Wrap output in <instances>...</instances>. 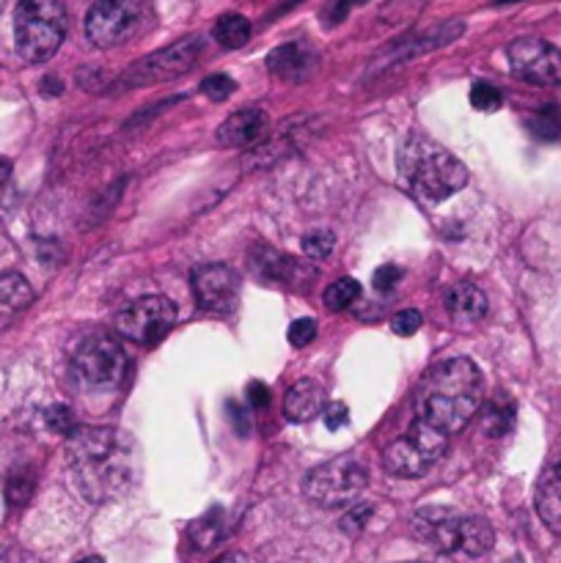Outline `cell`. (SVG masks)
Instances as JSON below:
<instances>
[{"label":"cell","instance_id":"cell-32","mask_svg":"<svg viewBox=\"0 0 561 563\" xmlns=\"http://www.w3.org/2000/svg\"><path fill=\"white\" fill-rule=\"evenodd\" d=\"M421 324H424V317H421V311H416V308H405V311H399L391 319V330H394L396 335H403V338L419 333Z\"/></svg>","mask_w":561,"mask_h":563},{"label":"cell","instance_id":"cell-2","mask_svg":"<svg viewBox=\"0 0 561 563\" xmlns=\"http://www.w3.org/2000/svg\"><path fill=\"white\" fill-rule=\"evenodd\" d=\"M485 380L473 360L451 358L426 371L413 394V421L451 437L471 423L482 407Z\"/></svg>","mask_w":561,"mask_h":563},{"label":"cell","instance_id":"cell-23","mask_svg":"<svg viewBox=\"0 0 561 563\" xmlns=\"http://www.w3.org/2000/svg\"><path fill=\"white\" fill-rule=\"evenodd\" d=\"M213 36L220 48L226 50L243 48V44H248L251 39V23L243 17V14H224V17L215 23Z\"/></svg>","mask_w":561,"mask_h":563},{"label":"cell","instance_id":"cell-12","mask_svg":"<svg viewBox=\"0 0 561 563\" xmlns=\"http://www.w3.org/2000/svg\"><path fill=\"white\" fill-rule=\"evenodd\" d=\"M416 539L430 545L435 552L444 555H455V552L466 550V530L468 516L446 506H432V509L416 511L410 520Z\"/></svg>","mask_w":561,"mask_h":563},{"label":"cell","instance_id":"cell-26","mask_svg":"<svg viewBox=\"0 0 561 563\" xmlns=\"http://www.w3.org/2000/svg\"><path fill=\"white\" fill-rule=\"evenodd\" d=\"M333 247H336V236L326 229L311 231V234L303 236V253H306V258H311V261H326L333 253Z\"/></svg>","mask_w":561,"mask_h":563},{"label":"cell","instance_id":"cell-40","mask_svg":"<svg viewBox=\"0 0 561 563\" xmlns=\"http://www.w3.org/2000/svg\"><path fill=\"white\" fill-rule=\"evenodd\" d=\"M9 174H12V163H9V159H0V188L9 182Z\"/></svg>","mask_w":561,"mask_h":563},{"label":"cell","instance_id":"cell-25","mask_svg":"<svg viewBox=\"0 0 561 563\" xmlns=\"http://www.w3.org/2000/svg\"><path fill=\"white\" fill-rule=\"evenodd\" d=\"M360 299V283L355 281V278H339V281H333L331 286L326 289V294H322V303H326L331 311H344V308H349L353 303H358Z\"/></svg>","mask_w":561,"mask_h":563},{"label":"cell","instance_id":"cell-30","mask_svg":"<svg viewBox=\"0 0 561 563\" xmlns=\"http://www.w3.org/2000/svg\"><path fill=\"white\" fill-rule=\"evenodd\" d=\"M369 520H372V506H369V503H353L347 509V514L342 516V530L349 536H358L360 530L367 528Z\"/></svg>","mask_w":561,"mask_h":563},{"label":"cell","instance_id":"cell-5","mask_svg":"<svg viewBox=\"0 0 561 563\" xmlns=\"http://www.w3.org/2000/svg\"><path fill=\"white\" fill-rule=\"evenodd\" d=\"M369 487V468L355 457H336L331 462L319 464L303 482V495L311 503L339 509L353 506Z\"/></svg>","mask_w":561,"mask_h":563},{"label":"cell","instance_id":"cell-29","mask_svg":"<svg viewBox=\"0 0 561 563\" xmlns=\"http://www.w3.org/2000/svg\"><path fill=\"white\" fill-rule=\"evenodd\" d=\"M34 495V475L30 473H12L7 482V498L12 506L28 503V498Z\"/></svg>","mask_w":561,"mask_h":563},{"label":"cell","instance_id":"cell-7","mask_svg":"<svg viewBox=\"0 0 561 563\" xmlns=\"http://www.w3.org/2000/svg\"><path fill=\"white\" fill-rule=\"evenodd\" d=\"M146 14V0H94L86 17V36L94 48H118L141 34Z\"/></svg>","mask_w":561,"mask_h":563},{"label":"cell","instance_id":"cell-15","mask_svg":"<svg viewBox=\"0 0 561 563\" xmlns=\"http://www.w3.org/2000/svg\"><path fill=\"white\" fill-rule=\"evenodd\" d=\"M267 132H270V116L259 107H245L220 124L218 143L226 149H248L265 141Z\"/></svg>","mask_w":561,"mask_h":563},{"label":"cell","instance_id":"cell-31","mask_svg":"<svg viewBox=\"0 0 561 563\" xmlns=\"http://www.w3.org/2000/svg\"><path fill=\"white\" fill-rule=\"evenodd\" d=\"M234 89H237V82L231 80L229 75H209L207 80L202 82V91H204V94H207L213 102L229 100V97L234 94Z\"/></svg>","mask_w":561,"mask_h":563},{"label":"cell","instance_id":"cell-38","mask_svg":"<svg viewBox=\"0 0 561 563\" xmlns=\"http://www.w3.org/2000/svg\"><path fill=\"white\" fill-rule=\"evenodd\" d=\"M229 415H231V423H234V428L240 426V435H248V418H245V410L237 401H229Z\"/></svg>","mask_w":561,"mask_h":563},{"label":"cell","instance_id":"cell-35","mask_svg":"<svg viewBox=\"0 0 561 563\" xmlns=\"http://www.w3.org/2000/svg\"><path fill=\"white\" fill-rule=\"evenodd\" d=\"M322 418H326V426L331 428V432H339V428L349 423V410L342 401H331V405L326 407V415Z\"/></svg>","mask_w":561,"mask_h":563},{"label":"cell","instance_id":"cell-19","mask_svg":"<svg viewBox=\"0 0 561 563\" xmlns=\"http://www.w3.org/2000/svg\"><path fill=\"white\" fill-rule=\"evenodd\" d=\"M537 514L553 534H561V457L539 478Z\"/></svg>","mask_w":561,"mask_h":563},{"label":"cell","instance_id":"cell-9","mask_svg":"<svg viewBox=\"0 0 561 563\" xmlns=\"http://www.w3.org/2000/svg\"><path fill=\"white\" fill-rule=\"evenodd\" d=\"M202 39L199 36H190V39L177 41L171 48H163L157 53L146 55L138 64H132L130 69L122 75L118 86L122 89H141V86H154V82L177 80L184 72L193 69V64L202 55Z\"/></svg>","mask_w":561,"mask_h":563},{"label":"cell","instance_id":"cell-20","mask_svg":"<svg viewBox=\"0 0 561 563\" xmlns=\"http://www.w3.org/2000/svg\"><path fill=\"white\" fill-rule=\"evenodd\" d=\"M34 303V289L20 272L0 276V319H9L14 314L25 311Z\"/></svg>","mask_w":561,"mask_h":563},{"label":"cell","instance_id":"cell-33","mask_svg":"<svg viewBox=\"0 0 561 563\" xmlns=\"http://www.w3.org/2000/svg\"><path fill=\"white\" fill-rule=\"evenodd\" d=\"M403 278H405L403 267L383 265V267H378V270H374L372 283H374V289H378L380 294H385V292H391V289H396V283L403 281Z\"/></svg>","mask_w":561,"mask_h":563},{"label":"cell","instance_id":"cell-8","mask_svg":"<svg viewBox=\"0 0 561 563\" xmlns=\"http://www.w3.org/2000/svg\"><path fill=\"white\" fill-rule=\"evenodd\" d=\"M72 366L89 385L94 387H116L125 382L130 358H127L125 346L105 333H94L77 344L72 355Z\"/></svg>","mask_w":561,"mask_h":563},{"label":"cell","instance_id":"cell-1","mask_svg":"<svg viewBox=\"0 0 561 563\" xmlns=\"http://www.w3.org/2000/svg\"><path fill=\"white\" fill-rule=\"evenodd\" d=\"M66 459L77 489L91 503L118 500L141 473L136 440L113 426H77L66 437Z\"/></svg>","mask_w":561,"mask_h":563},{"label":"cell","instance_id":"cell-4","mask_svg":"<svg viewBox=\"0 0 561 563\" xmlns=\"http://www.w3.org/2000/svg\"><path fill=\"white\" fill-rule=\"evenodd\" d=\"M66 36V9L61 0H20L14 12V44L20 59L42 64L53 59Z\"/></svg>","mask_w":561,"mask_h":563},{"label":"cell","instance_id":"cell-22","mask_svg":"<svg viewBox=\"0 0 561 563\" xmlns=\"http://www.w3.org/2000/svg\"><path fill=\"white\" fill-rule=\"evenodd\" d=\"M226 525V511L220 506H213L207 514H202L190 525V541L195 545V550H209L220 541Z\"/></svg>","mask_w":561,"mask_h":563},{"label":"cell","instance_id":"cell-14","mask_svg":"<svg viewBox=\"0 0 561 563\" xmlns=\"http://www.w3.org/2000/svg\"><path fill=\"white\" fill-rule=\"evenodd\" d=\"M251 270L262 281L270 283H290V286H308L317 278V267L311 261H297V258L284 256L267 245H256L251 253Z\"/></svg>","mask_w":561,"mask_h":563},{"label":"cell","instance_id":"cell-3","mask_svg":"<svg viewBox=\"0 0 561 563\" xmlns=\"http://www.w3.org/2000/svg\"><path fill=\"white\" fill-rule=\"evenodd\" d=\"M399 170L410 190L430 204H441L468 182L466 165L455 154L446 152L441 143L419 136V132L405 138L403 149H399Z\"/></svg>","mask_w":561,"mask_h":563},{"label":"cell","instance_id":"cell-41","mask_svg":"<svg viewBox=\"0 0 561 563\" xmlns=\"http://www.w3.org/2000/svg\"><path fill=\"white\" fill-rule=\"evenodd\" d=\"M75 563H105V561H102L100 555H86V558H80V561H75Z\"/></svg>","mask_w":561,"mask_h":563},{"label":"cell","instance_id":"cell-18","mask_svg":"<svg viewBox=\"0 0 561 563\" xmlns=\"http://www.w3.org/2000/svg\"><path fill=\"white\" fill-rule=\"evenodd\" d=\"M326 387L317 380H301L286 391L284 412L292 423H308L326 412Z\"/></svg>","mask_w":561,"mask_h":563},{"label":"cell","instance_id":"cell-10","mask_svg":"<svg viewBox=\"0 0 561 563\" xmlns=\"http://www.w3.org/2000/svg\"><path fill=\"white\" fill-rule=\"evenodd\" d=\"M174 322H177V306L168 297L152 294V297L136 299L118 314L116 330L132 344L152 346L171 333Z\"/></svg>","mask_w":561,"mask_h":563},{"label":"cell","instance_id":"cell-27","mask_svg":"<svg viewBox=\"0 0 561 563\" xmlns=\"http://www.w3.org/2000/svg\"><path fill=\"white\" fill-rule=\"evenodd\" d=\"M471 105L482 113H493L503 105V97L493 82L479 80L471 86Z\"/></svg>","mask_w":561,"mask_h":563},{"label":"cell","instance_id":"cell-6","mask_svg":"<svg viewBox=\"0 0 561 563\" xmlns=\"http://www.w3.org/2000/svg\"><path fill=\"white\" fill-rule=\"evenodd\" d=\"M449 448V437L435 432L426 423L413 421L399 440L391 443L383 451V464L391 475L399 478H419L430 473Z\"/></svg>","mask_w":561,"mask_h":563},{"label":"cell","instance_id":"cell-17","mask_svg":"<svg viewBox=\"0 0 561 563\" xmlns=\"http://www.w3.org/2000/svg\"><path fill=\"white\" fill-rule=\"evenodd\" d=\"M446 311H449L451 322L460 328H471L487 317V297L485 292L473 283H455L446 292Z\"/></svg>","mask_w":561,"mask_h":563},{"label":"cell","instance_id":"cell-37","mask_svg":"<svg viewBox=\"0 0 561 563\" xmlns=\"http://www.w3.org/2000/svg\"><path fill=\"white\" fill-rule=\"evenodd\" d=\"M248 401L254 410H267V407H270V387H267L265 382H251Z\"/></svg>","mask_w":561,"mask_h":563},{"label":"cell","instance_id":"cell-28","mask_svg":"<svg viewBox=\"0 0 561 563\" xmlns=\"http://www.w3.org/2000/svg\"><path fill=\"white\" fill-rule=\"evenodd\" d=\"M44 421H48L50 432H55V435H61V437H69L72 432L80 426V423L75 421V415H72L69 407H64V405L50 407V410L44 412Z\"/></svg>","mask_w":561,"mask_h":563},{"label":"cell","instance_id":"cell-42","mask_svg":"<svg viewBox=\"0 0 561 563\" xmlns=\"http://www.w3.org/2000/svg\"><path fill=\"white\" fill-rule=\"evenodd\" d=\"M498 3H512V0H498Z\"/></svg>","mask_w":561,"mask_h":563},{"label":"cell","instance_id":"cell-36","mask_svg":"<svg viewBox=\"0 0 561 563\" xmlns=\"http://www.w3.org/2000/svg\"><path fill=\"white\" fill-rule=\"evenodd\" d=\"M358 3H364V0H333L331 7L326 9V14H322V20H326L328 25H339L344 17H347L349 9L358 7Z\"/></svg>","mask_w":561,"mask_h":563},{"label":"cell","instance_id":"cell-16","mask_svg":"<svg viewBox=\"0 0 561 563\" xmlns=\"http://www.w3.org/2000/svg\"><path fill=\"white\" fill-rule=\"evenodd\" d=\"M267 69L278 80L301 82L317 69V53L303 41H290V44H281L267 55Z\"/></svg>","mask_w":561,"mask_h":563},{"label":"cell","instance_id":"cell-13","mask_svg":"<svg viewBox=\"0 0 561 563\" xmlns=\"http://www.w3.org/2000/svg\"><path fill=\"white\" fill-rule=\"evenodd\" d=\"M193 294L209 314H231L240 303V276L229 265H202L193 270Z\"/></svg>","mask_w":561,"mask_h":563},{"label":"cell","instance_id":"cell-11","mask_svg":"<svg viewBox=\"0 0 561 563\" xmlns=\"http://www.w3.org/2000/svg\"><path fill=\"white\" fill-rule=\"evenodd\" d=\"M509 66L534 86H561V50L545 39H514L507 50Z\"/></svg>","mask_w":561,"mask_h":563},{"label":"cell","instance_id":"cell-24","mask_svg":"<svg viewBox=\"0 0 561 563\" xmlns=\"http://www.w3.org/2000/svg\"><path fill=\"white\" fill-rule=\"evenodd\" d=\"M496 541V534H493V525L487 523L485 516H468V534H466V555L479 558L487 555Z\"/></svg>","mask_w":561,"mask_h":563},{"label":"cell","instance_id":"cell-21","mask_svg":"<svg viewBox=\"0 0 561 563\" xmlns=\"http://www.w3.org/2000/svg\"><path fill=\"white\" fill-rule=\"evenodd\" d=\"M514 401L509 399V394L498 391L490 401L482 410V432L487 437H507L514 428Z\"/></svg>","mask_w":561,"mask_h":563},{"label":"cell","instance_id":"cell-39","mask_svg":"<svg viewBox=\"0 0 561 563\" xmlns=\"http://www.w3.org/2000/svg\"><path fill=\"white\" fill-rule=\"evenodd\" d=\"M213 563H248V558H245L243 552H226V555L215 558Z\"/></svg>","mask_w":561,"mask_h":563},{"label":"cell","instance_id":"cell-34","mask_svg":"<svg viewBox=\"0 0 561 563\" xmlns=\"http://www.w3.org/2000/svg\"><path fill=\"white\" fill-rule=\"evenodd\" d=\"M317 338V322L314 319H297L290 328V344L292 346H308Z\"/></svg>","mask_w":561,"mask_h":563}]
</instances>
